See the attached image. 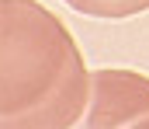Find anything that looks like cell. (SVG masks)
I'll return each mask as SVG.
<instances>
[{
    "mask_svg": "<svg viewBox=\"0 0 149 129\" xmlns=\"http://www.w3.org/2000/svg\"><path fill=\"white\" fill-rule=\"evenodd\" d=\"M80 14H94V18H128L149 11V0H66Z\"/></svg>",
    "mask_w": 149,
    "mask_h": 129,
    "instance_id": "cell-1",
    "label": "cell"
}]
</instances>
